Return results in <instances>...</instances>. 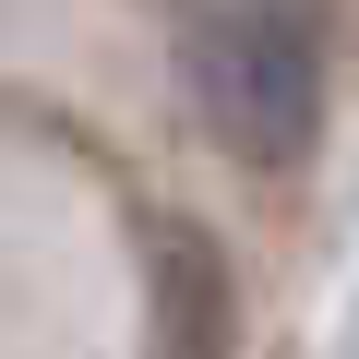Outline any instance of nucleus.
<instances>
[{"mask_svg":"<svg viewBox=\"0 0 359 359\" xmlns=\"http://www.w3.org/2000/svg\"><path fill=\"white\" fill-rule=\"evenodd\" d=\"M228 347H240L228 252L192 216H144V359H228Z\"/></svg>","mask_w":359,"mask_h":359,"instance_id":"obj_2","label":"nucleus"},{"mask_svg":"<svg viewBox=\"0 0 359 359\" xmlns=\"http://www.w3.org/2000/svg\"><path fill=\"white\" fill-rule=\"evenodd\" d=\"M180 108L240 168H299L323 132V36L287 0H204L180 13Z\"/></svg>","mask_w":359,"mask_h":359,"instance_id":"obj_1","label":"nucleus"}]
</instances>
